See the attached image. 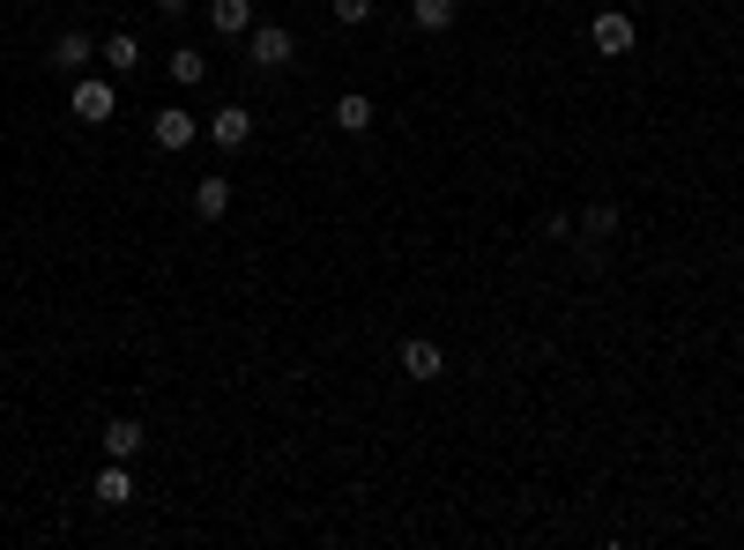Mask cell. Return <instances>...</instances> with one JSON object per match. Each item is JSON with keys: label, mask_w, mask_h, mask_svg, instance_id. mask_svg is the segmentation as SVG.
<instances>
[{"label": "cell", "mask_w": 744, "mask_h": 550, "mask_svg": "<svg viewBox=\"0 0 744 550\" xmlns=\"http://www.w3.org/2000/svg\"><path fill=\"white\" fill-rule=\"evenodd\" d=\"M291 60H298V38H291L283 23H253V30H247V68H261V75H283Z\"/></svg>", "instance_id": "cell-1"}, {"label": "cell", "mask_w": 744, "mask_h": 550, "mask_svg": "<svg viewBox=\"0 0 744 550\" xmlns=\"http://www.w3.org/2000/svg\"><path fill=\"white\" fill-rule=\"evenodd\" d=\"M589 45L603 52V60H625V52L641 45V23H633L625 8H603V16H595V23H589Z\"/></svg>", "instance_id": "cell-2"}, {"label": "cell", "mask_w": 744, "mask_h": 550, "mask_svg": "<svg viewBox=\"0 0 744 550\" xmlns=\"http://www.w3.org/2000/svg\"><path fill=\"white\" fill-rule=\"evenodd\" d=\"M112 112H120V90H112V82L74 75V120H82V126H104Z\"/></svg>", "instance_id": "cell-3"}, {"label": "cell", "mask_w": 744, "mask_h": 550, "mask_svg": "<svg viewBox=\"0 0 744 550\" xmlns=\"http://www.w3.org/2000/svg\"><path fill=\"white\" fill-rule=\"evenodd\" d=\"M149 142H157V150H194V142H201L194 112H187V104H164V112L149 120Z\"/></svg>", "instance_id": "cell-4"}, {"label": "cell", "mask_w": 744, "mask_h": 550, "mask_svg": "<svg viewBox=\"0 0 744 550\" xmlns=\"http://www.w3.org/2000/svg\"><path fill=\"white\" fill-rule=\"evenodd\" d=\"M209 142H217L223 156H239V150H253V112H247V104H223L217 120H209Z\"/></svg>", "instance_id": "cell-5"}, {"label": "cell", "mask_w": 744, "mask_h": 550, "mask_svg": "<svg viewBox=\"0 0 744 550\" xmlns=\"http://www.w3.org/2000/svg\"><path fill=\"white\" fill-rule=\"evenodd\" d=\"M90 60H98V38H90V30H60V38H52V68H68V75H82Z\"/></svg>", "instance_id": "cell-6"}, {"label": "cell", "mask_w": 744, "mask_h": 550, "mask_svg": "<svg viewBox=\"0 0 744 550\" xmlns=\"http://www.w3.org/2000/svg\"><path fill=\"white\" fill-rule=\"evenodd\" d=\"M253 23H261L253 0H209V30H217V38H247Z\"/></svg>", "instance_id": "cell-7"}, {"label": "cell", "mask_w": 744, "mask_h": 550, "mask_svg": "<svg viewBox=\"0 0 744 550\" xmlns=\"http://www.w3.org/2000/svg\"><path fill=\"white\" fill-rule=\"evenodd\" d=\"M402 373H410V379H440L446 373V350H440V343H424V335H410V343H402Z\"/></svg>", "instance_id": "cell-8"}, {"label": "cell", "mask_w": 744, "mask_h": 550, "mask_svg": "<svg viewBox=\"0 0 744 550\" xmlns=\"http://www.w3.org/2000/svg\"><path fill=\"white\" fill-rule=\"evenodd\" d=\"M90 499H98V506H127V499H134V469H127V461H104L98 483H90Z\"/></svg>", "instance_id": "cell-9"}, {"label": "cell", "mask_w": 744, "mask_h": 550, "mask_svg": "<svg viewBox=\"0 0 744 550\" xmlns=\"http://www.w3.org/2000/svg\"><path fill=\"white\" fill-rule=\"evenodd\" d=\"M142 439H149V431L134 425V417H112V425H104V461H134Z\"/></svg>", "instance_id": "cell-10"}, {"label": "cell", "mask_w": 744, "mask_h": 550, "mask_svg": "<svg viewBox=\"0 0 744 550\" xmlns=\"http://www.w3.org/2000/svg\"><path fill=\"white\" fill-rule=\"evenodd\" d=\"M98 52H104V68H112V75H134V68H142V38H134V30H112Z\"/></svg>", "instance_id": "cell-11"}, {"label": "cell", "mask_w": 744, "mask_h": 550, "mask_svg": "<svg viewBox=\"0 0 744 550\" xmlns=\"http://www.w3.org/2000/svg\"><path fill=\"white\" fill-rule=\"evenodd\" d=\"M223 208H231V179H217V172H209V179L194 186V216H201V224H217Z\"/></svg>", "instance_id": "cell-12"}, {"label": "cell", "mask_w": 744, "mask_h": 550, "mask_svg": "<svg viewBox=\"0 0 744 550\" xmlns=\"http://www.w3.org/2000/svg\"><path fill=\"white\" fill-rule=\"evenodd\" d=\"M410 23L424 38H440V30H454V0H410Z\"/></svg>", "instance_id": "cell-13"}, {"label": "cell", "mask_w": 744, "mask_h": 550, "mask_svg": "<svg viewBox=\"0 0 744 550\" xmlns=\"http://www.w3.org/2000/svg\"><path fill=\"white\" fill-rule=\"evenodd\" d=\"M335 126H343V134H365V126H372V98H365V90L335 98Z\"/></svg>", "instance_id": "cell-14"}, {"label": "cell", "mask_w": 744, "mask_h": 550, "mask_svg": "<svg viewBox=\"0 0 744 550\" xmlns=\"http://www.w3.org/2000/svg\"><path fill=\"white\" fill-rule=\"evenodd\" d=\"M581 231H589V238H611V231H619V201H589V208H581Z\"/></svg>", "instance_id": "cell-15"}, {"label": "cell", "mask_w": 744, "mask_h": 550, "mask_svg": "<svg viewBox=\"0 0 744 550\" xmlns=\"http://www.w3.org/2000/svg\"><path fill=\"white\" fill-rule=\"evenodd\" d=\"M172 82H209V60H201L194 45H179L172 52Z\"/></svg>", "instance_id": "cell-16"}, {"label": "cell", "mask_w": 744, "mask_h": 550, "mask_svg": "<svg viewBox=\"0 0 744 550\" xmlns=\"http://www.w3.org/2000/svg\"><path fill=\"white\" fill-rule=\"evenodd\" d=\"M335 23H372V0H335Z\"/></svg>", "instance_id": "cell-17"}]
</instances>
